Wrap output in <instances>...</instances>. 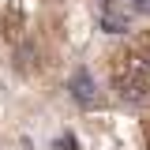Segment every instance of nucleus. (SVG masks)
<instances>
[{"label":"nucleus","mask_w":150,"mask_h":150,"mask_svg":"<svg viewBox=\"0 0 150 150\" xmlns=\"http://www.w3.org/2000/svg\"><path fill=\"white\" fill-rule=\"evenodd\" d=\"M116 94L131 105H150V45L146 49H131L116 60Z\"/></svg>","instance_id":"1"},{"label":"nucleus","mask_w":150,"mask_h":150,"mask_svg":"<svg viewBox=\"0 0 150 150\" xmlns=\"http://www.w3.org/2000/svg\"><path fill=\"white\" fill-rule=\"evenodd\" d=\"M68 90H71V98L83 105V109H94V105H101V98H98V90H94V79L86 68H75L71 71V83H68Z\"/></svg>","instance_id":"2"},{"label":"nucleus","mask_w":150,"mask_h":150,"mask_svg":"<svg viewBox=\"0 0 150 150\" xmlns=\"http://www.w3.org/2000/svg\"><path fill=\"white\" fill-rule=\"evenodd\" d=\"M101 26H105L109 34H120V30H128V19L120 15V11H112L109 4H105V8H101Z\"/></svg>","instance_id":"3"}]
</instances>
